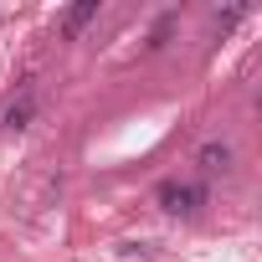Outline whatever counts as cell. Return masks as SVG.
Masks as SVG:
<instances>
[{
  "instance_id": "6da1fadb",
  "label": "cell",
  "mask_w": 262,
  "mask_h": 262,
  "mask_svg": "<svg viewBox=\"0 0 262 262\" xmlns=\"http://www.w3.org/2000/svg\"><path fill=\"white\" fill-rule=\"evenodd\" d=\"M31 118H36V77H26L6 98V108H0V128H6V134H21V128H31Z\"/></svg>"
},
{
  "instance_id": "7a4b0ae2",
  "label": "cell",
  "mask_w": 262,
  "mask_h": 262,
  "mask_svg": "<svg viewBox=\"0 0 262 262\" xmlns=\"http://www.w3.org/2000/svg\"><path fill=\"white\" fill-rule=\"evenodd\" d=\"M206 206V190L201 185H180V180H165L160 185V211H170V216H195Z\"/></svg>"
},
{
  "instance_id": "3957f363",
  "label": "cell",
  "mask_w": 262,
  "mask_h": 262,
  "mask_svg": "<svg viewBox=\"0 0 262 262\" xmlns=\"http://www.w3.org/2000/svg\"><path fill=\"white\" fill-rule=\"evenodd\" d=\"M195 165H201V175H231V144L206 139V144L195 149Z\"/></svg>"
},
{
  "instance_id": "277c9868",
  "label": "cell",
  "mask_w": 262,
  "mask_h": 262,
  "mask_svg": "<svg viewBox=\"0 0 262 262\" xmlns=\"http://www.w3.org/2000/svg\"><path fill=\"white\" fill-rule=\"evenodd\" d=\"M93 21H98V0H77V6L62 16V41H77Z\"/></svg>"
},
{
  "instance_id": "5b68a950",
  "label": "cell",
  "mask_w": 262,
  "mask_h": 262,
  "mask_svg": "<svg viewBox=\"0 0 262 262\" xmlns=\"http://www.w3.org/2000/svg\"><path fill=\"white\" fill-rule=\"evenodd\" d=\"M170 26H175V21H170V16H160V21H155V31H149V47H165V41H170Z\"/></svg>"
}]
</instances>
